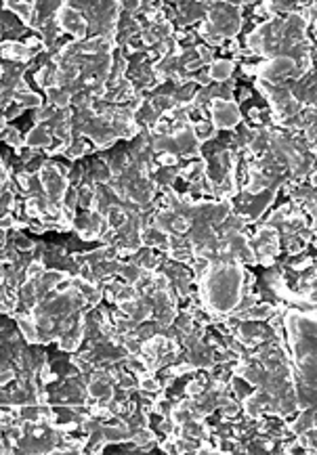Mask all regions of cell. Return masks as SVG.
<instances>
[{
    "label": "cell",
    "mask_w": 317,
    "mask_h": 455,
    "mask_svg": "<svg viewBox=\"0 0 317 455\" xmlns=\"http://www.w3.org/2000/svg\"><path fill=\"white\" fill-rule=\"evenodd\" d=\"M57 19H59V25L63 27V29H67L69 34H74V36H84V32H86V21L82 19V15L76 11V8H71V6L63 4V6H61V11H59V15H57Z\"/></svg>",
    "instance_id": "obj_1"
},
{
    "label": "cell",
    "mask_w": 317,
    "mask_h": 455,
    "mask_svg": "<svg viewBox=\"0 0 317 455\" xmlns=\"http://www.w3.org/2000/svg\"><path fill=\"white\" fill-rule=\"evenodd\" d=\"M40 180H42V187L46 189V193L50 197H61V193H65L67 183L61 172H57V168L46 166L42 168V174H40Z\"/></svg>",
    "instance_id": "obj_2"
},
{
    "label": "cell",
    "mask_w": 317,
    "mask_h": 455,
    "mask_svg": "<svg viewBox=\"0 0 317 455\" xmlns=\"http://www.w3.org/2000/svg\"><path fill=\"white\" fill-rule=\"evenodd\" d=\"M240 120L238 107L233 103H227V101H217L214 103V124L221 128H229Z\"/></svg>",
    "instance_id": "obj_3"
},
{
    "label": "cell",
    "mask_w": 317,
    "mask_h": 455,
    "mask_svg": "<svg viewBox=\"0 0 317 455\" xmlns=\"http://www.w3.org/2000/svg\"><path fill=\"white\" fill-rule=\"evenodd\" d=\"M111 386L107 384V380H95L88 384V394L99 403H107L111 399Z\"/></svg>",
    "instance_id": "obj_4"
},
{
    "label": "cell",
    "mask_w": 317,
    "mask_h": 455,
    "mask_svg": "<svg viewBox=\"0 0 317 455\" xmlns=\"http://www.w3.org/2000/svg\"><path fill=\"white\" fill-rule=\"evenodd\" d=\"M233 72V65L227 63V61H217L212 67H210V78L214 80H219V82H223V80H227Z\"/></svg>",
    "instance_id": "obj_5"
},
{
    "label": "cell",
    "mask_w": 317,
    "mask_h": 455,
    "mask_svg": "<svg viewBox=\"0 0 317 455\" xmlns=\"http://www.w3.org/2000/svg\"><path fill=\"white\" fill-rule=\"evenodd\" d=\"M25 141H27V145H32V147L46 145V143H48V133H46L44 128H34L32 133L25 137Z\"/></svg>",
    "instance_id": "obj_6"
},
{
    "label": "cell",
    "mask_w": 317,
    "mask_h": 455,
    "mask_svg": "<svg viewBox=\"0 0 317 455\" xmlns=\"http://www.w3.org/2000/svg\"><path fill=\"white\" fill-rule=\"evenodd\" d=\"M17 101H19V105H21L23 109L25 107H38L40 105V95L36 93H17Z\"/></svg>",
    "instance_id": "obj_7"
},
{
    "label": "cell",
    "mask_w": 317,
    "mask_h": 455,
    "mask_svg": "<svg viewBox=\"0 0 317 455\" xmlns=\"http://www.w3.org/2000/svg\"><path fill=\"white\" fill-rule=\"evenodd\" d=\"M107 220H109V225L114 227V229H118V227H122L124 225V220H126V216H124V212H122V208H109V212H107Z\"/></svg>",
    "instance_id": "obj_8"
},
{
    "label": "cell",
    "mask_w": 317,
    "mask_h": 455,
    "mask_svg": "<svg viewBox=\"0 0 317 455\" xmlns=\"http://www.w3.org/2000/svg\"><path fill=\"white\" fill-rule=\"evenodd\" d=\"M44 275V267L40 265V262H32V265L27 267V279L29 281H36V279H40Z\"/></svg>",
    "instance_id": "obj_9"
},
{
    "label": "cell",
    "mask_w": 317,
    "mask_h": 455,
    "mask_svg": "<svg viewBox=\"0 0 317 455\" xmlns=\"http://www.w3.org/2000/svg\"><path fill=\"white\" fill-rule=\"evenodd\" d=\"M141 388L143 390H151V392H156L160 388V382L156 378H143L141 380Z\"/></svg>",
    "instance_id": "obj_10"
},
{
    "label": "cell",
    "mask_w": 317,
    "mask_h": 455,
    "mask_svg": "<svg viewBox=\"0 0 317 455\" xmlns=\"http://www.w3.org/2000/svg\"><path fill=\"white\" fill-rule=\"evenodd\" d=\"M6 143L8 145H19V143H21V135H19L17 128H8L6 130Z\"/></svg>",
    "instance_id": "obj_11"
},
{
    "label": "cell",
    "mask_w": 317,
    "mask_h": 455,
    "mask_svg": "<svg viewBox=\"0 0 317 455\" xmlns=\"http://www.w3.org/2000/svg\"><path fill=\"white\" fill-rule=\"evenodd\" d=\"M0 76H2V69H0Z\"/></svg>",
    "instance_id": "obj_12"
}]
</instances>
